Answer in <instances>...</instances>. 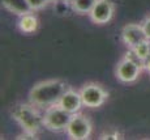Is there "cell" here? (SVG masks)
Here are the masks:
<instances>
[{
  "instance_id": "1",
  "label": "cell",
  "mask_w": 150,
  "mask_h": 140,
  "mask_svg": "<svg viewBox=\"0 0 150 140\" xmlns=\"http://www.w3.org/2000/svg\"><path fill=\"white\" fill-rule=\"evenodd\" d=\"M68 89L69 86L63 80H59V79L46 80L34 85V88L29 93V100L34 106L47 109L52 105L59 104L60 98Z\"/></svg>"
},
{
  "instance_id": "2",
  "label": "cell",
  "mask_w": 150,
  "mask_h": 140,
  "mask_svg": "<svg viewBox=\"0 0 150 140\" xmlns=\"http://www.w3.org/2000/svg\"><path fill=\"white\" fill-rule=\"evenodd\" d=\"M13 118L16 122L20 124L24 131L31 134H38L39 131L45 127V119H43V114H41L38 107L26 104L17 105L12 111Z\"/></svg>"
},
{
  "instance_id": "3",
  "label": "cell",
  "mask_w": 150,
  "mask_h": 140,
  "mask_svg": "<svg viewBox=\"0 0 150 140\" xmlns=\"http://www.w3.org/2000/svg\"><path fill=\"white\" fill-rule=\"evenodd\" d=\"M144 67V62L134 55V52L129 50L127 55L119 62L116 67V77L122 83H133L141 74V68Z\"/></svg>"
},
{
  "instance_id": "4",
  "label": "cell",
  "mask_w": 150,
  "mask_h": 140,
  "mask_svg": "<svg viewBox=\"0 0 150 140\" xmlns=\"http://www.w3.org/2000/svg\"><path fill=\"white\" fill-rule=\"evenodd\" d=\"M71 113L64 110L59 105H52V106L45 109L43 113V119H45V127L54 132H62L67 131V127L72 119Z\"/></svg>"
},
{
  "instance_id": "5",
  "label": "cell",
  "mask_w": 150,
  "mask_h": 140,
  "mask_svg": "<svg viewBox=\"0 0 150 140\" xmlns=\"http://www.w3.org/2000/svg\"><path fill=\"white\" fill-rule=\"evenodd\" d=\"M80 94H81L83 106L91 107V109L102 106L108 97V93L105 90V88L96 83L86 84V85L80 90Z\"/></svg>"
},
{
  "instance_id": "6",
  "label": "cell",
  "mask_w": 150,
  "mask_h": 140,
  "mask_svg": "<svg viewBox=\"0 0 150 140\" xmlns=\"http://www.w3.org/2000/svg\"><path fill=\"white\" fill-rule=\"evenodd\" d=\"M67 134L71 139L85 140L91 134V122L88 116L76 113L72 115V119L67 127Z\"/></svg>"
},
{
  "instance_id": "7",
  "label": "cell",
  "mask_w": 150,
  "mask_h": 140,
  "mask_svg": "<svg viewBox=\"0 0 150 140\" xmlns=\"http://www.w3.org/2000/svg\"><path fill=\"white\" fill-rule=\"evenodd\" d=\"M114 11L115 8L111 0H97L96 5L93 7L89 16L93 22L102 25L111 21L112 16H114Z\"/></svg>"
},
{
  "instance_id": "8",
  "label": "cell",
  "mask_w": 150,
  "mask_h": 140,
  "mask_svg": "<svg viewBox=\"0 0 150 140\" xmlns=\"http://www.w3.org/2000/svg\"><path fill=\"white\" fill-rule=\"evenodd\" d=\"M122 39L129 49H132L134 46H137L138 43L146 41L148 37H146L142 25L128 24L124 26L122 30Z\"/></svg>"
},
{
  "instance_id": "9",
  "label": "cell",
  "mask_w": 150,
  "mask_h": 140,
  "mask_svg": "<svg viewBox=\"0 0 150 140\" xmlns=\"http://www.w3.org/2000/svg\"><path fill=\"white\" fill-rule=\"evenodd\" d=\"M57 105L62 106L64 110H67L68 113H71V114H76L83 106V102H82L80 92H74V90H72V89H68L67 92L63 94V97L60 98Z\"/></svg>"
},
{
  "instance_id": "10",
  "label": "cell",
  "mask_w": 150,
  "mask_h": 140,
  "mask_svg": "<svg viewBox=\"0 0 150 140\" xmlns=\"http://www.w3.org/2000/svg\"><path fill=\"white\" fill-rule=\"evenodd\" d=\"M1 4L5 9L18 16H24V14L33 12V8L30 7L28 0H1Z\"/></svg>"
},
{
  "instance_id": "11",
  "label": "cell",
  "mask_w": 150,
  "mask_h": 140,
  "mask_svg": "<svg viewBox=\"0 0 150 140\" xmlns=\"http://www.w3.org/2000/svg\"><path fill=\"white\" fill-rule=\"evenodd\" d=\"M18 28L24 33H33L38 28V19L31 13L24 14V16H21V19L18 21Z\"/></svg>"
},
{
  "instance_id": "12",
  "label": "cell",
  "mask_w": 150,
  "mask_h": 140,
  "mask_svg": "<svg viewBox=\"0 0 150 140\" xmlns=\"http://www.w3.org/2000/svg\"><path fill=\"white\" fill-rule=\"evenodd\" d=\"M97 0H73L72 1V8L80 14H89L96 5Z\"/></svg>"
},
{
  "instance_id": "13",
  "label": "cell",
  "mask_w": 150,
  "mask_h": 140,
  "mask_svg": "<svg viewBox=\"0 0 150 140\" xmlns=\"http://www.w3.org/2000/svg\"><path fill=\"white\" fill-rule=\"evenodd\" d=\"M131 50L134 52V55H136L138 59H141L144 62L150 55V39H146V41H144V42L138 43L137 46L132 47Z\"/></svg>"
},
{
  "instance_id": "14",
  "label": "cell",
  "mask_w": 150,
  "mask_h": 140,
  "mask_svg": "<svg viewBox=\"0 0 150 140\" xmlns=\"http://www.w3.org/2000/svg\"><path fill=\"white\" fill-rule=\"evenodd\" d=\"M30 7L33 8V11H39L42 8H45L46 5L50 3V0H28Z\"/></svg>"
},
{
  "instance_id": "15",
  "label": "cell",
  "mask_w": 150,
  "mask_h": 140,
  "mask_svg": "<svg viewBox=\"0 0 150 140\" xmlns=\"http://www.w3.org/2000/svg\"><path fill=\"white\" fill-rule=\"evenodd\" d=\"M99 139H122V135H120L117 131H114V132H106L103 135H100Z\"/></svg>"
},
{
  "instance_id": "16",
  "label": "cell",
  "mask_w": 150,
  "mask_h": 140,
  "mask_svg": "<svg viewBox=\"0 0 150 140\" xmlns=\"http://www.w3.org/2000/svg\"><path fill=\"white\" fill-rule=\"evenodd\" d=\"M141 25H142L144 30H145V34H146V37H148V39H150V16L146 17Z\"/></svg>"
},
{
  "instance_id": "17",
  "label": "cell",
  "mask_w": 150,
  "mask_h": 140,
  "mask_svg": "<svg viewBox=\"0 0 150 140\" xmlns=\"http://www.w3.org/2000/svg\"><path fill=\"white\" fill-rule=\"evenodd\" d=\"M144 67H145V68L150 72V55H149L148 58H146L145 60H144Z\"/></svg>"
},
{
  "instance_id": "18",
  "label": "cell",
  "mask_w": 150,
  "mask_h": 140,
  "mask_svg": "<svg viewBox=\"0 0 150 140\" xmlns=\"http://www.w3.org/2000/svg\"><path fill=\"white\" fill-rule=\"evenodd\" d=\"M65 3H69V4H72V1H73V0H64Z\"/></svg>"
},
{
  "instance_id": "19",
  "label": "cell",
  "mask_w": 150,
  "mask_h": 140,
  "mask_svg": "<svg viewBox=\"0 0 150 140\" xmlns=\"http://www.w3.org/2000/svg\"><path fill=\"white\" fill-rule=\"evenodd\" d=\"M50 1H64V0H50Z\"/></svg>"
}]
</instances>
